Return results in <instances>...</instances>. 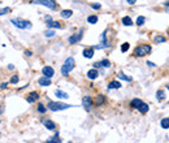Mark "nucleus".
I'll use <instances>...</instances> for the list:
<instances>
[{"label":"nucleus","instance_id":"obj_19","mask_svg":"<svg viewBox=\"0 0 169 143\" xmlns=\"http://www.w3.org/2000/svg\"><path fill=\"white\" fill-rule=\"evenodd\" d=\"M73 14V11H70V9H64V11L61 12V17L62 18H69Z\"/></svg>","mask_w":169,"mask_h":143},{"label":"nucleus","instance_id":"obj_37","mask_svg":"<svg viewBox=\"0 0 169 143\" xmlns=\"http://www.w3.org/2000/svg\"><path fill=\"white\" fill-rule=\"evenodd\" d=\"M99 66H102L100 65V63H94V68L96 69V68H99Z\"/></svg>","mask_w":169,"mask_h":143},{"label":"nucleus","instance_id":"obj_9","mask_svg":"<svg viewBox=\"0 0 169 143\" xmlns=\"http://www.w3.org/2000/svg\"><path fill=\"white\" fill-rule=\"evenodd\" d=\"M98 75H99V72H98V69H90L89 72H87V77L90 78V80H96L98 78Z\"/></svg>","mask_w":169,"mask_h":143},{"label":"nucleus","instance_id":"obj_30","mask_svg":"<svg viewBox=\"0 0 169 143\" xmlns=\"http://www.w3.org/2000/svg\"><path fill=\"white\" fill-rule=\"evenodd\" d=\"M100 65L104 66V68H108V66H111V63L108 61V60H102V61H100Z\"/></svg>","mask_w":169,"mask_h":143},{"label":"nucleus","instance_id":"obj_7","mask_svg":"<svg viewBox=\"0 0 169 143\" xmlns=\"http://www.w3.org/2000/svg\"><path fill=\"white\" fill-rule=\"evenodd\" d=\"M82 105H83V108L86 109V111H90L92 107V99L90 98V96H83V99H82Z\"/></svg>","mask_w":169,"mask_h":143},{"label":"nucleus","instance_id":"obj_3","mask_svg":"<svg viewBox=\"0 0 169 143\" xmlns=\"http://www.w3.org/2000/svg\"><path fill=\"white\" fill-rule=\"evenodd\" d=\"M134 53H135V56H138V57L146 56V55L151 53V46H148V44H141V46H138V47L134 50Z\"/></svg>","mask_w":169,"mask_h":143},{"label":"nucleus","instance_id":"obj_32","mask_svg":"<svg viewBox=\"0 0 169 143\" xmlns=\"http://www.w3.org/2000/svg\"><path fill=\"white\" fill-rule=\"evenodd\" d=\"M38 112H40V113H44V112H46V107H44L43 104H38Z\"/></svg>","mask_w":169,"mask_h":143},{"label":"nucleus","instance_id":"obj_39","mask_svg":"<svg viewBox=\"0 0 169 143\" xmlns=\"http://www.w3.org/2000/svg\"><path fill=\"white\" fill-rule=\"evenodd\" d=\"M135 1H137V0H128V3H129V4H135Z\"/></svg>","mask_w":169,"mask_h":143},{"label":"nucleus","instance_id":"obj_17","mask_svg":"<svg viewBox=\"0 0 169 143\" xmlns=\"http://www.w3.org/2000/svg\"><path fill=\"white\" fill-rule=\"evenodd\" d=\"M46 143H61V139L59 138V133H56L53 137H51V138L48 139Z\"/></svg>","mask_w":169,"mask_h":143},{"label":"nucleus","instance_id":"obj_34","mask_svg":"<svg viewBox=\"0 0 169 143\" xmlns=\"http://www.w3.org/2000/svg\"><path fill=\"white\" fill-rule=\"evenodd\" d=\"M18 75H13V77L11 78V83H17V82H18Z\"/></svg>","mask_w":169,"mask_h":143},{"label":"nucleus","instance_id":"obj_8","mask_svg":"<svg viewBox=\"0 0 169 143\" xmlns=\"http://www.w3.org/2000/svg\"><path fill=\"white\" fill-rule=\"evenodd\" d=\"M42 73L44 74V77H48V78H51L53 74H55L53 68H51V66H44V68L42 69Z\"/></svg>","mask_w":169,"mask_h":143},{"label":"nucleus","instance_id":"obj_5","mask_svg":"<svg viewBox=\"0 0 169 143\" xmlns=\"http://www.w3.org/2000/svg\"><path fill=\"white\" fill-rule=\"evenodd\" d=\"M33 4H39V5H44V7L50 8V9H56L57 4L55 0H33Z\"/></svg>","mask_w":169,"mask_h":143},{"label":"nucleus","instance_id":"obj_12","mask_svg":"<svg viewBox=\"0 0 169 143\" xmlns=\"http://www.w3.org/2000/svg\"><path fill=\"white\" fill-rule=\"evenodd\" d=\"M38 83L40 85V86H50L51 85V80L48 77H42L38 80Z\"/></svg>","mask_w":169,"mask_h":143},{"label":"nucleus","instance_id":"obj_41","mask_svg":"<svg viewBox=\"0 0 169 143\" xmlns=\"http://www.w3.org/2000/svg\"><path fill=\"white\" fill-rule=\"evenodd\" d=\"M1 112H3V107H1V105H0V113H1Z\"/></svg>","mask_w":169,"mask_h":143},{"label":"nucleus","instance_id":"obj_22","mask_svg":"<svg viewBox=\"0 0 169 143\" xmlns=\"http://www.w3.org/2000/svg\"><path fill=\"white\" fill-rule=\"evenodd\" d=\"M165 41H167V38H165V36H163V35H156L155 39H153V42H155V43H164Z\"/></svg>","mask_w":169,"mask_h":143},{"label":"nucleus","instance_id":"obj_6","mask_svg":"<svg viewBox=\"0 0 169 143\" xmlns=\"http://www.w3.org/2000/svg\"><path fill=\"white\" fill-rule=\"evenodd\" d=\"M82 35H83V30H81V31L75 33L74 35L69 36V43H70V44H75V43H78V42H80L81 39H82Z\"/></svg>","mask_w":169,"mask_h":143},{"label":"nucleus","instance_id":"obj_15","mask_svg":"<svg viewBox=\"0 0 169 143\" xmlns=\"http://www.w3.org/2000/svg\"><path fill=\"white\" fill-rule=\"evenodd\" d=\"M55 95H56L59 99H68V98H69L68 94L64 92V91H61V90H56V91H55Z\"/></svg>","mask_w":169,"mask_h":143},{"label":"nucleus","instance_id":"obj_25","mask_svg":"<svg viewBox=\"0 0 169 143\" xmlns=\"http://www.w3.org/2000/svg\"><path fill=\"white\" fill-rule=\"evenodd\" d=\"M87 22L94 25V23L98 22V16H89V17H87Z\"/></svg>","mask_w":169,"mask_h":143},{"label":"nucleus","instance_id":"obj_23","mask_svg":"<svg viewBox=\"0 0 169 143\" xmlns=\"http://www.w3.org/2000/svg\"><path fill=\"white\" fill-rule=\"evenodd\" d=\"M117 77H119L120 80H122V81H128V82H130V81H131V78H130V77H128V75H125L122 72H121V73H119V74H117Z\"/></svg>","mask_w":169,"mask_h":143},{"label":"nucleus","instance_id":"obj_14","mask_svg":"<svg viewBox=\"0 0 169 143\" xmlns=\"http://www.w3.org/2000/svg\"><path fill=\"white\" fill-rule=\"evenodd\" d=\"M43 124H44V126H46L48 130H55V129H56L55 122H52L51 120H46V121H43Z\"/></svg>","mask_w":169,"mask_h":143},{"label":"nucleus","instance_id":"obj_13","mask_svg":"<svg viewBox=\"0 0 169 143\" xmlns=\"http://www.w3.org/2000/svg\"><path fill=\"white\" fill-rule=\"evenodd\" d=\"M83 56L86 57V59H91V57L94 56V48H84Z\"/></svg>","mask_w":169,"mask_h":143},{"label":"nucleus","instance_id":"obj_18","mask_svg":"<svg viewBox=\"0 0 169 143\" xmlns=\"http://www.w3.org/2000/svg\"><path fill=\"white\" fill-rule=\"evenodd\" d=\"M121 22H122L125 26H131V25H133V20H131V18L129 17V16H125V17H124L122 20H121Z\"/></svg>","mask_w":169,"mask_h":143},{"label":"nucleus","instance_id":"obj_45","mask_svg":"<svg viewBox=\"0 0 169 143\" xmlns=\"http://www.w3.org/2000/svg\"><path fill=\"white\" fill-rule=\"evenodd\" d=\"M0 122H1V121H0Z\"/></svg>","mask_w":169,"mask_h":143},{"label":"nucleus","instance_id":"obj_4","mask_svg":"<svg viewBox=\"0 0 169 143\" xmlns=\"http://www.w3.org/2000/svg\"><path fill=\"white\" fill-rule=\"evenodd\" d=\"M11 22L18 29H30L31 27V23L26 20H22V18H12Z\"/></svg>","mask_w":169,"mask_h":143},{"label":"nucleus","instance_id":"obj_35","mask_svg":"<svg viewBox=\"0 0 169 143\" xmlns=\"http://www.w3.org/2000/svg\"><path fill=\"white\" fill-rule=\"evenodd\" d=\"M91 7L94 9H100V4H91Z\"/></svg>","mask_w":169,"mask_h":143},{"label":"nucleus","instance_id":"obj_1","mask_svg":"<svg viewBox=\"0 0 169 143\" xmlns=\"http://www.w3.org/2000/svg\"><path fill=\"white\" fill-rule=\"evenodd\" d=\"M74 64L75 63H74L73 57H68V59L65 60V63L62 64V66H61V74L62 75H68L69 73L74 69Z\"/></svg>","mask_w":169,"mask_h":143},{"label":"nucleus","instance_id":"obj_29","mask_svg":"<svg viewBox=\"0 0 169 143\" xmlns=\"http://www.w3.org/2000/svg\"><path fill=\"white\" fill-rule=\"evenodd\" d=\"M144 20H146V18H144V17H142V16H139V17H138L137 18V25H143V23H144Z\"/></svg>","mask_w":169,"mask_h":143},{"label":"nucleus","instance_id":"obj_24","mask_svg":"<svg viewBox=\"0 0 169 143\" xmlns=\"http://www.w3.org/2000/svg\"><path fill=\"white\" fill-rule=\"evenodd\" d=\"M141 103H142V100H141V99H133V100H131V103H130V105H131L133 108H138V105H139Z\"/></svg>","mask_w":169,"mask_h":143},{"label":"nucleus","instance_id":"obj_21","mask_svg":"<svg viewBox=\"0 0 169 143\" xmlns=\"http://www.w3.org/2000/svg\"><path fill=\"white\" fill-rule=\"evenodd\" d=\"M160 124H161V127H163V129H169V117L163 118Z\"/></svg>","mask_w":169,"mask_h":143},{"label":"nucleus","instance_id":"obj_33","mask_svg":"<svg viewBox=\"0 0 169 143\" xmlns=\"http://www.w3.org/2000/svg\"><path fill=\"white\" fill-rule=\"evenodd\" d=\"M129 47H130V46H129V43H124V44L121 46V51H122V52H126V51L129 50Z\"/></svg>","mask_w":169,"mask_h":143},{"label":"nucleus","instance_id":"obj_44","mask_svg":"<svg viewBox=\"0 0 169 143\" xmlns=\"http://www.w3.org/2000/svg\"><path fill=\"white\" fill-rule=\"evenodd\" d=\"M69 143H72V142H69Z\"/></svg>","mask_w":169,"mask_h":143},{"label":"nucleus","instance_id":"obj_10","mask_svg":"<svg viewBox=\"0 0 169 143\" xmlns=\"http://www.w3.org/2000/svg\"><path fill=\"white\" fill-rule=\"evenodd\" d=\"M39 99V95H38V92H30L29 94V96L26 98V100H28L29 103H34V102H37V100Z\"/></svg>","mask_w":169,"mask_h":143},{"label":"nucleus","instance_id":"obj_20","mask_svg":"<svg viewBox=\"0 0 169 143\" xmlns=\"http://www.w3.org/2000/svg\"><path fill=\"white\" fill-rule=\"evenodd\" d=\"M47 25H48V27H55V29H60V27H61V25H60L57 21H52V20L48 21Z\"/></svg>","mask_w":169,"mask_h":143},{"label":"nucleus","instance_id":"obj_28","mask_svg":"<svg viewBox=\"0 0 169 143\" xmlns=\"http://www.w3.org/2000/svg\"><path fill=\"white\" fill-rule=\"evenodd\" d=\"M55 34H56V33L53 31V30H47V31L44 33V35H46L47 38H51V36H55Z\"/></svg>","mask_w":169,"mask_h":143},{"label":"nucleus","instance_id":"obj_2","mask_svg":"<svg viewBox=\"0 0 169 143\" xmlns=\"http://www.w3.org/2000/svg\"><path fill=\"white\" fill-rule=\"evenodd\" d=\"M72 107H75V105L65 104V103H59V102H50L48 103V108H50L51 111H53V112L64 111V109H68V108H72Z\"/></svg>","mask_w":169,"mask_h":143},{"label":"nucleus","instance_id":"obj_26","mask_svg":"<svg viewBox=\"0 0 169 143\" xmlns=\"http://www.w3.org/2000/svg\"><path fill=\"white\" fill-rule=\"evenodd\" d=\"M156 95H158V100H159V102L164 100V98H165V92L163 90H159L158 92H156Z\"/></svg>","mask_w":169,"mask_h":143},{"label":"nucleus","instance_id":"obj_31","mask_svg":"<svg viewBox=\"0 0 169 143\" xmlns=\"http://www.w3.org/2000/svg\"><path fill=\"white\" fill-rule=\"evenodd\" d=\"M9 12H11V8H3V9H0V16L7 14V13H9Z\"/></svg>","mask_w":169,"mask_h":143},{"label":"nucleus","instance_id":"obj_16","mask_svg":"<svg viewBox=\"0 0 169 143\" xmlns=\"http://www.w3.org/2000/svg\"><path fill=\"white\" fill-rule=\"evenodd\" d=\"M120 87H121V82H119V81H112V82H109V85H108V90L120 89Z\"/></svg>","mask_w":169,"mask_h":143},{"label":"nucleus","instance_id":"obj_11","mask_svg":"<svg viewBox=\"0 0 169 143\" xmlns=\"http://www.w3.org/2000/svg\"><path fill=\"white\" fill-rule=\"evenodd\" d=\"M137 109H138V111L141 112V113L146 115L147 112H148V105H147V104H146V103H144V102H142L141 104L138 105V108H137Z\"/></svg>","mask_w":169,"mask_h":143},{"label":"nucleus","instance_id":"obj_43","mask_svg":"<svg viewBox=\"0 0 169 143\" xmlns=\"http://www.w3.org/2000/svg\"><path fill=\"white\" fill-rule=\"evenodd\" d=\"M167 87H168V90H169V85H168V86H167Z\"/></svg>","mask_w":169,"mask_h":143},{"label":"nucleus","instance_id":"obj_42","mask_svg":"<svg viewBox=\"0 0 169 143\" xmlns=\"http://www.w3.org/2000/svg\"><path fill=\"white\" fill-rule=\"evenodd\" d=\"M167 5H168V7H169V3H167Z\"/></svg>","mask_w":169,"mask_h":143},{"label":"nucleus","instance_id":"obj_27","mask_svg":"<svg viewBox=\"0 0 169 143\" xmlns=\"http://www.w3.org/2000/svg\"><path fill=\"white\" fill-rule=\"evenodd\" d=\"M105 102V98L103 95H98V98H96V105H100L103 104V103Z\"/></svg>","mask_w":169,"mask_h":143},{"label":"nucleus","instance_id":"obj_38","mask_svg":"<svg viewBox=\"0 0 169 143\" xmlns=\"http://www.w3.org/2000/svg\"><path fill=\"white\" fill-rule=\"evenodd\" d=\"M25 53H26V56H31V55H33V53H31V51H28V50L25 51Z\"/></svg>","mask_w":169,"mask_h":143},{"label":"nucleus","instance_id":"obj_36","mask_svg":"<svg viewBox=\"0 0 169 143\" xmlns=\"http://www.w3.org/2000/svg\"><path fill=\"white\" fill-rule=\"evenodd\" d=\"M8 86V83H7V82H3V83H1V86H0V87H1V89H5V87H7Z\"/></svg>","mask_w":169,"mask_h":143},{"label":"nucleus","instance_id":"obj_40","mask_svg":"<svg viewBox=\"0 0 169 143\" xmlns=\"http://www.w3.org/2000/svg\"><path fill=\"white\" fill-rule=\"evenodd\" d=\"M147 64H148V66H155V64L151 63V61H147Z\"/></svg>","mask_w":169,"mask_h":143}]
</instances>
